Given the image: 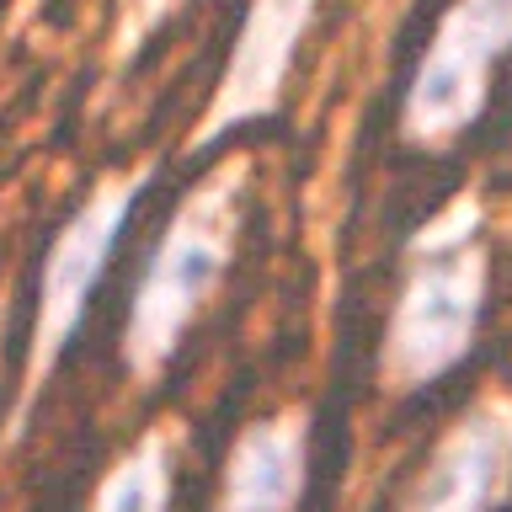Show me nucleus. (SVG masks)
<instances>
[{
    "label": "nucleus",
    "mask_w": 512,
    "mask_h": 512,
    "mask_svg": "<svg viewBox=\"0 0 512 512\" xmlns=\"http://www.w3.org/2000/svg\"><path fill=\"white\" fill-rule=\"evenodd\" d=\"M240 219H246V166L230 160L187 187L166 230L155 235L123 315V368L139 384H150L182 352L187 331L224 288L240 246Z\"/></svg>",
    "instance_id": "obj_1"
},
{
    "label": "nucleus",
    "mask_w": 512,
    "mask_h": 512,
    "mask_svg": "<svg viewBox=\"0 0 512 512\" xmlns=\"http://www.w3.org/2000/svg\"><path fill=\"white\" fill-rule=\"evenodd\" d=\"M144 187H150V166L102 176L86 192V203L48 240L43 267H38V299H32V326H27L22 390H16V406H11V432L27 427V411L38 406L59 358L70 352L80 320H86L96 288H102L107 267H112V251H118L128 219H134V208L144 198Z\"/></svg>",
    "instance_id": "obj_2"
},
{
    "label": "nucleus",
    "mask_w": 512,
    "mask_h": 512,
    "mask_svg": "<svg viewBox=\"0 0 512 512\" xmlns=\"http://www.w3.org/2000/svg\"><path fill=\"white\" fill-rule=\"evenodd\" d=\"M486 304V262L470 246L432 251L400 288L390 315V374L406 384H432L448 374L480 331Z\"/></svg>",
    "instance_id": "obj_3"
},
{
    "label": "nucleus",
    "mask_w": 512,
    "mask_h": 512,
    "mask_svg": "<svg viewBox=\"0 0 512 512\" xmlns=\"http://www.w3.org/2000/svg\"><path fill=\"white\" fill-rule=\"evenodd\" d=\"M512 43V0H459L406 86V128L448 139L486 102V80Z\"/></svg>",
    "instance_id": "obj_4"
},
{
    "label": "nucleus",
    "mask_w": 512,
    "mask_h": 512,
    "mask_svg": "<svg viewBox=\"0 0 512 512\" xmlns=\"http://www.w3.org/2000/svg\"><path fill=\"white\" fill-rule=\"evenodd\" d=\"M310 11H315V0H251L246 16H240V27H235V43H230V59H224L214 102L203 107V118L187 139L192 150H208V144L224 139L230 128L251 123V118H267V112L278 107Z\"/></svg>",
    "instance_id": "obj_5"
},
{
    "label": "nucleus",
    "mask_w": 512,
    "mask_h": 512,
    "mask_svg": "<svg viewBox=\"0 0 512 512\" xmlns=\"http://www.w3.org/2000/svg\"><path fill=\"white\" fill-rule=\"evenodd\" d=\"M512 475V416L496 406L470 411L438 443L395 512H486Z\"/></svg>",
    "instance_id": "obj_6"
},
{
    "label": "nucleus",
    "mask_w": 512,
    "mask_h": 512,
    "mask_svg": "<svg viewBox=\"0 0 512 512\" xmlns=\"http://www.w3.org/2000/svg\"><path fill=\"white\" fill-rule=\"evenodd\" d=\"M310 480V432L304 416H267L235 438L219 475L214 512H294Z\"/></svg>",
    "instance_id": "obj_7"
},
{
    "label": "nucleus",
    "mask_w": 512,
    "mask_h": 512,
    "mask_svg": "<svg viewBox=\"0 0 512 512\" xmlns=\"http://www.w3.org/2000/svg\"><path fill=\"white\" fill-rule=\"evenodd\" d=\"M176 491V432L150 427L128 454L102 475L91 512H166Z\"/></svg>",
    "instance_id": "obj_8"
},
{
    "label": "nucleus",
    "mask_w": 512,
    "mask_h": 512,
    "mask_svg": "<svg viewBox=\"0 0 512 512\" xmlns=\"http://www.w3.org/2000/svg\"><path fill=\"white\" fill-rule=\"evenodd\" d=\"M176 6H187V0H123V32H118V48H139L144 32H150L155 22H166Z\"/></svg>",
    "instance_id": "obj_9"
}]
</instances>
